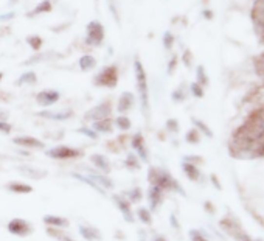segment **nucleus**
I'll return each instance as SVG.
<instances>
[{"mask_svg": "<svg viewBox=\"0 0 264 241\" xmlns=\"http://www.w3.org/2000/svg\"><path fill=\"white\" fill-rule=\"evenodd\" d=\"M230 154L240 159L264 156V106L253 110L230 140Z\"/></svg>", "mask_w": 264, "mask_h": 241, "instance_id": "obj_1", "label": "nucleus"}, {"mask_svg": "<svg viewBox=\"0 0 264 241\" xmlns=\"http://www.w3.org/2000/svg\"><path fill=\"white\" fill-rule=\"evenodd\" d=\"M134 75H135V88L139 92L140 108L143 115L148 118L149 115V86H148V75L144 70L143 63L139 56L134 58Z\"/></svg>", "mask_w": 264, "mask_h": 241, "instance_id": "obj_2", "label": "nucleus"}, {"mask_svg": "<svg viewBox=\"0 0 264 241\" xmlns=\"http://www.w3.org/2000/svg\"><path fill=\"white\" fill-rule=\"evenodd\" d=\"M148 180L151 185H156L159 187L160 190H174V192H179L183 195V190L179 185L177 180L168 173L166 170L163 168H159V167H151L149 171H148Z\"/></svg>", "mask_w": 264, "mask_h": 241, "instance_id": "obj_3", "label": "nucleus"}, {"mask_svg": "<svg viewBox=\"0 0 264 241\" xmlns=\"http://www.w3.org/2000/svg\"><path fill=\"white\" fill-rule=\"evenodd\" d=\"M118 80H120V68L117 64H109L103 67L101 70L93 76V86L97 88H104V89H115Z\"/></svg>", "mask_w": 264, "mask_h": 241, "instance_id": "obj_4", "label": "nucleus"}, {"mask_svg": "<svg viewBox=\"0 0 264 241\" xmlns=\"http://www.w3.org/2000/svg\"><path fill=\"white\" fill-rule=\"evenodd\" d=\"M106 38L104 25L100 21H90L86 25V44L90 47H101Z\"/></svg>", "mask_w": 264, "mask_h": 241, "instance_id": "obj_5", "label": "nucleus"}, {"mask_svg": "<svg viewBox=\"0 0 264 241\" xmlns=\"http://www.w3.org/2000/svg\"><path fill=\"white\" fill-rule=\"evenodd\" d=\"M112 101L110 100H104L98 103L97 106H93L92 109H89L86 114H84V120L86 122H98V120H103V118H109L112 115Z\"/></svg>", "mask_w": 264, "mask_h": 241, "instance_id": "obj_6", "label": "nucleus"}, {"mask_svg": "<svg viewBox=\"0 0 264 241\" xmlns=\"http://www.w3.org/2000/svg\"><path fill=\"white\" fill-rule=\"evenodd\" d=\"M48 157L56 159V160H69V159H80L82 157V151L78 148H73V146H67V145H59L55 148H50L45 151Z\"/></svg>", "mask_w": 264, "mask_h": 241, "instance_id": "obj_7", "label": "nucleus"}, {"mask_svg": "<svg viewBox=\"0 0 264 241\" xmlns=\"http://www.w3.org/2000/svg\"><path fill=\"white\" fill-rule=\"evenodd\" d=\"M252 21H253L255 33H257L261 44H264V0L255 2L252 10Z\"/></svg>", "mask_w": 264, "mask_h": 241, "instance_id": "obj_8", "label": "nucleus"}, {"mask_svg": "<svg viewBox=\"0 0 264 241\" xmlns=\"http://www.w3.org/2000/svg\"><path fill=\"white\" fill-rule=\"evenodd\" d=\"M8 232L16 237H27L33 232V227L28 221H25L22 218H14L8 222Z\"/></svg>", "mask_w": 264, "mask_h": 241, "instance_id": "obj_9", "label": "nucleus"}, {"mask_svg": "<svg viewBox=\"0 0 264 241\" xmlns=\"http://www.w3.org/2000/svg\"><path fill=\"white\" fill-rule=\"evenodd\" d=\"M59 100H61V93H59V90H56V89H44L36 95L38 105L44 106V108H50V106L56 105Z\"/></svg>", "mask_w": 264, "mask_h": 241, "instance_id": "obj_10", "label": "nucleus"}, {"mask_svg": "<svg viewBox=\"0 0 264 241\" xmlns=\"http://www.w3.org/2000/svg\"><path fill=\"white\" fill-rule=\"evenodd\" d=\"M13 143L22 146V148H30V150H44L45 148V143L41 142L36 137H31V135H19V137H14Z\"/></svg>", "mask_w": 264, "mask_h": 241, "instance_id": "obj_11", "label": "nucleus"}, {"mask_svg": "<svg viewBox=\"0 0 264 241\" xmlns=\"http://www.w3.org/2000/svg\"><path fill=\"white\" fill-rule=\"evenodd\" d=\"M131 146L134 148V151L137 153V157L142 159L143 162H148V148H146V143H144V137L142 132H135L132 135V140H131Z\"/></svg>", "mask_w": 264, "mask_h": 241, "instance_id": "obj_12", "label": "nucleus"}, {"mask_svg": "<svg viewBox=\"0 0 264 241\" xmlns=\"http://www.w3.org/2000/svg\"><path fill=\"white\" fill-rule=\"evenodd\" d=\"M135 105V95L132 92H123L117 103V110L120 115H126Z\"/></svg>", "mask_w": 264, "mask_h": 241, "instance_id": "obj_13", "label": "nucleus"}, {"mask_svg": "<svg viewBox=\"0 0 264 241\" xmlns=\"http://www.w3.org/2000/svg\"><path fill=\"white\" fill-rule=\"evenodd\" d=\"M114 202L117 204L118 210L122 212L123 218H124L127 222H134V215H132V210H131V202L127 201L126 197L118 196V195L114 196Z\"/></svg>", "mask_w": 264, "mask_h": 241, "instance_id": "obj_14", "label": "nucleus"}, {"mask_svg": "<svg viewBox=\"0 0 264 241\" xmlns=\"http://www.w3.org/2000/svg\"><path fill=\"white\" fill-rule=\"evenodd\" d=\"M42 118H48V120H56V122H64V120H69L73 117V112L69 110H42L38 114Z\"/></svg>", "mask_w": 264, "mask_h": 241, "instance_id": "obj_15", "label": "nucleus"}, {"mask_svg": "<svg viewBox=\"0 0 264 241\" xmlns=\"http://www.w3.org/2000/svg\"><path fill=\"white\" fill-rule=\"evenodd\" d=\"M92 129L97 134H110V132L114 131V120H112V117L98 120V122H93Z\"/></svg>", "mask_w": 264, "mask_h": 241, "instance_id": "obj_16", "label": "nucleus"}, {"mask_svg": "<svg viewBox=\"0 0 264 241\" xmlns=\"http://www.w3.org/2000/svg\"><path fill=\"white\" fill-rule=\"evenodd\" d=\"M148 197H149V207L151 210H156L159 205L163 201V190H160L159 187L156 185H151L149 187V193H148Z\"/></svg>", "mask_w": 264, "mask_h": 241, "instance_id": "obj_17", "label": "nucleus"}, {"mask_svg": "<svg viewBox=\"0 0 264 241\" xmlns=\"http://www.w3.org/2000/svg\"><path fill=\"white\" fill-rule=\"evenodd\" d=\"M90 162L95 165L103 175H109L110 173V162L106 156L103 154H92L90 156Z\"/></svg>", "mask_w": 264, "mask_h": 241, "instance_id": "obj_18", "label": "nucleus"}, {"mask_svg": "<svg viewBox=\"0 0 264 241\" xmlns=\"http://www.w3.org/2000/svg\"><path fill=\"white\" fill-rule=\"evenodd\" d=\"M52 10H53V2H52V0H42V2H39L27 16L28 17H36V16H41V14L52 13Z\"/></svg>", "mask_w": 264, "mask_h": 241, "instance_id": "obj_19", "label": "nucleus"}, {"mask_svg": "<svg viewBox=\"0 0 264 241\" xmlns=\"http://www.w3.org/2000/svg\"><path fill=\"white\" fill-rule=\"evenodd\" d=\"M90 180H93V182H95L101 190H103V188H106V190H110V188H114V182L112 180H110L106 175H103V173H92V175H89L87 176Z\"/></svg>", "mask_w": 264, "mask_h": 241, "instance_id": "obj_20", "label": "nucleus"}, {"mask_svg": "<svg viewBox=\"0 0 264 241\" xmlns=\"http://www.w3.org/2000/svg\"><path fill=\"white\" fill-rule=\"evenodd\" d=\"M97 64H98L97 58L93 56V55H89V53L82 55V56L78 59V66H80V68H81L82 72H90V70H93V68L97 67Z\"/></svg>", "mask_w": 264, "mask_h": 241, "instance_id": "obj_21", "label": "nucleus"}, {"mask_svg": "<svg viewBox=\"0 0 264 241\" xmlns=\"http://www.w3.org/2000/svg\"><path fill=\"white\" fill-rule=\"evenodd\" d=\"M80 234L89 241H100L101 232L93 226H80Z\"/></svg>", "mask_w": 264, "mask_h": 241, "instance_id": "obj_22", "label": "nucleus"}, {"mask_svg": "<svg viewBox=\"0 0 264 241\" xmlns=\"http://www.w3.org/2000/svg\"><path fill=\"white\" fill-rule=\"evenodd\" d=\"M44 222H45L47 226L58 227V229L69 227V219H65V218H62V217H55V215H45V217H44Z\"/></svg>", "mask_w": 264, "mask_h": 241, "instance_id": "obj_23", "label": "nucleus"}, {"mask_svg": "<svg viewBox=\"0 0 264 241\" xmlns=\"http://www.w3.org/2000/svg\"><path fill=\"white\" fill-rule=\"evenodd\" d=\"M5 188L8 192H13V193H20V195H25V193H31L33 188L27 184H22V182H10L6 184Z\"/></svg>", "mask_w": 264, "mask_h": 241, "instance_id": "obj_24", "label": "nucleus"}, {"mask_svg": "<svg viewBox=\"0 0 264 241\" xmlns=\"http://www.w3.org/2000/svg\"><path fill=\"white\" fill-rule=\"evenodd\" d=\"M38 83V75L36 72H33V70H28V72H25L19 76V80L16 81V84L18 86H23V84H36Z\"/></svg>", "mask_w": 264, "mask_h": 241, "instance_id": "obj_25", "label": "nucleus"}, {"mask_svg": "<svg viewBox=\"0 0 264 241\" xmlns=\"http://www.w3.org/2000/svg\"><path fill=\"white\" fill-rule=\"evenodd\" d=\"M182 168H183V171H185V175L188 176V179H191V180H199L201 173H199V170L193 165V163L183 162V163H182Z\"/></svg>", "mask_w": 264, "mask_h": 241, "instance_id": "obj_26", "label": "nucleus"}, {"mask_svg": "<svg viewBox=\"0 0 264 241\" xmlns=\"http://www.w3.org/2000/svg\"><path fill=\"white\" fill-rule=\"evenodd\" d=\"M114 125L120 129V131H129L131 126H132V122L129 120V117L126 115H118L115 120H114Z\"/></svg>", "mask_w": 264, "mask_h": 241, "instance_id": "obj_27", "label": "nucleus"}, {"mask_svg": "<svg viewBox=\"0 0 264 241\" xmlns=\"http://www.w3.org/2000/svg\"><path fill=\"white\" fill-rule=\"evenodd\" d=\"M27 44L31 47L33 51H39L42 48V44H44V39L39 34H30V36H27Z\"/></svg>", "mask_w": 264, "mask_h": 241, "instance_id": "obj_28", "label": "nucleus"}, {"mask_svg": "<svg viewBox=\"0 0 264 241\" xmlns=\"http://www.w3.org/2000/svg\"><path fill=\"white\" fill-rule=\"evenodd\" d=\"M124 196H126V199L129 201V202H137V201H142L143 193H142V190H140L139 187H135V188H132V190L126 192Z\"/></svg>", "mask_w": 264, "mask_h": 241, "instance_id": "obj_29", "label": "nucleus"}, {"mask_svg": "<svg viewBox=\"0 0 264 241\" xmlns=\"http://www.w3.org/2000/svg\"><path fill=\"white\" fill-rule=\"evenodd\" d=\"M124 165H126V168H129V170H139V168H140L139 157L135 156V154L129 153V154H127V157H126Z\"/></svg>", "mask_w": 264, "mask_h": 241, "instance_id": "obj_30", "label": "nucleus"}, {"mask_svg": "<svg viewBox=\"0 0 264 241\" xmlns=\"http://www.w3.org/2000/svg\"><path fill=\"white\" fill-rule=\"evenodd\" d=\"M137 217H139V219L143 222V224H151V222H152L151 212H149L148 209H144V207H142V209L137 210Z\"/></svg>", "mask_w": 264, "mask_h": 241, "instance_id": "obj_31", "label": "nucleus"}, {"mask_svg": "<svg viewBox=\"0 0 264 241\" xmlns=\"http://www.w3.org/2000/svg\"><path fill=\"white\" fill-rule=\"evenodd\" d=\"M255 72H257L261 76V80L264 81V53L255 59Z\"/></svg>", "mask_w": 264, "mask_h": 241, "instance_id": "obj_32", "label": "nucleus"}, {"mask_svg": "<svg viewBox=\"0 0 264 241\" xmlns=\"http://www.w3.org/2000/svg\"><path fill=\"white\" fill-rule=\"evenodd\" d=\"M78 132H80V134H84L86 137H89V139H93V140H97V139H98V134H97L95 131H93V129L87 128V126L80 128V129H78Z\"/></svg>", "mask_w": 264, "mask_h": 241, "instance_id": "obj_33", "label": "nucleus"}, {"mask_svg": "<svg viewBox=\"0 0 264 241\" xmlns=\"http://www.w3.org/2000/svg\"><path fill=\"white\" fill-rule=\"evenodd\" d=\"M48 235H52L53 238H58L59 241H75L72 240L69 235H62L59 230H55V229H48Z\"/></svg>", "mask_w": 264, "mask_h": 241, "instance_id": "obj_34", "label": "nucleus"}, {"mask_svg": "<svg viewBox=\"0 0 264 241\" xmlns=\"http://www.w3.org/2000/svg\"><path fill=\"white\" fill-rule=\"evenodd\" d=\"M173 44H174V36L169 31H166L163 34V47H165V50H171Z\"/></svg>", "mask_w": 264, "mask_h": 241, "instance_id": "obj_35", "label": "nucleus"}, {"mask_svg": "<svg viewBox=\"0 0 264 241\" xmlns=\"http://www.w3.org/2000/svg\"><path fill=\"white\" fill-rule=\"evenodd\" d=\"M186 140H188L190 143H198L199 142V134L196 129H191V131L186 134Z\"/></svg>", "mask_w": 264, "mask_h": 241, "instance_id": "obj_36", "label": "nucleus"}, {"mask_svg": "<svg viewBox=\"0 0 264 241\" xmlns=\"http://www.w3.org/2000/svg\"><path fill=\"white\" fill-rule=\"evenodd\" d=\"M13 131V126L6 122V120H3V122H0V132L2 134H10Z\"/></svg>", "mask_w": 264, "mask_h": 241, "instance_id": "obj_37", "label": "nucleus"}, {"mask_svg": "<svg viewBox=\"0 0 264 241\" xmlns=\"http://www.w3.org/2000/svg\"><path fill=\"white\" fill-rule=\"evenodd\" d=\"M190 237H191V241H207L205 237H203L201 232H198V230H191L190 232Z\"/></svg>", "mask_w": 264, "mask_h": 241, "instance_id": "obj_38", "label": "nucleus"}, {"mask_svg": "<svg viewBox=\"0 0 264 241\" xmlns=\"http://www.w3.org/2000/svg\"><path fill=\"white\" fill-rule=\"evenodd\" d=\"M166 128L169 129V131H177V129H179V126H177V122H176V120H168V122H166Z\"/></svg>", "mask_w": 264, "mask_h": 241, "instance_id": "obj_39", "label": "nucleus"}, {"mask_svg": "<svg viewBox=\"0 0 264 241\" xmlns=\"http://www.w3.org/2000/svg\"><path fill=\"white\" fill-rule=\"evenodd\" d=\"M191 90H193V93H194L196 97H202V89H201L199 84H193L191 86Z\"/></svg>", "mask_w": 264, "mask_h": 241, "instance_id": "obj_40", "label": "nucleus"}, {"mask_svg": "<svg viewBox=\"0 0 264 241\" xmlns=\"http://www.w3.org/2000/svg\"><path fill=\"white\" fill-rule=\"evenodd\" d=\"M176 64H177V58L173 56L171 61H169V64H168V73H173V70L176 68Z\"/></svg>", "mask_w": 264, "mask_h": 241, "instance_id": "obj_41", "label": "nucleus"}, {"mask_svg": "<svg viewBox=\"0 0 264 241\" xmlns=\"http://www.w3.org/2000/svg\"><path fill=\"white\" fill-rule=\"evenodd\" d=\"M109 2V6H110V10H112V13L115 14V17L118 19V13H117V8H115V0H107Z\"/></svg>", "mask_w": 264, "mask_h": 241, "instance_id": "obj_42", "label": "nucleus"}, {"mask_svg": "<svg viewBox=\"0 0 264 241\" xmlns=\"http://www.w3.org/2000/svg\"><path fill=\"white\" fill-rule=\"evenodd\" d=\"M16 13H8V14H3V16H0V21H8V19H11V17H14Z\"/></svg>", "mask_w": 264, "mask_h": 241, "instance_id": "obj_43", "label": "nucleus"}, {"mask_svg": "<svg viewBox=\"0 0 264 241\" xmlns=\"http://www.w3.org/2000/svg\"><path fill=\"white\" fill-rule=\"evenodd\" d=\"M194 123H196V125H198V126H199V128L202 129V131H203V132H207V134L210 135V131H208V129H207L205 126H203V125H202L201 122H196V120H194Z\"/></svg>", "mask_w": 264, "mask_h": 241, "instance_id": "obj_44", "label": "nucleus"}, {"mask_svg": "<svg viewBox=\"0 0 264 241\" xmlns=\"http://www.w3.org/2000/svg\"><path fill=\"white\" fill-rule=\"evenodd\" d=\"M8 114L5 112V110H0V122H3V120H6Z\"/></svg>", "mask_w": 264, "mask_h": 241, "instance_id": "obj_45", "label": "nucleus"}, {"mask_svg": "<svg viewBox=\"0 0 264 241\" xmlns=\"http://www.w3.org/2000/svg\"><path fill=\"white\" fill-rule=\"evenodd\" d=\"M154 241H166V238H163V237H160V235H159V237L154 238Z\"/></svg>", "mask_w": 264, "mask_h": 241, "instance_id": "obj_46", "label": "nucleus"}, {"mask_svg": "<svg viewBox=\"0 0 264 241\" xmlns=\"http://www.w3.org/2000/svg\"><path fill=\"white\" fill-rule=\"evenodd\" d=\"M8 2H10V5H14V3H18L19 0H8Z\"/></svg>", "mask_w": 264, "mask_h": 241, "instance_id": "obj_47", "label": "nucleus"}, {"mask_svg": "<svg viewBox=\"0 0 264 241\" xmlns=\"http://www.w3.org/2000/svg\"><path fill=\"white\" fill-rule=\"evenodd\" d=\"M3 80V73L2 72H0V81H2Z\"/></svg>", "mask_w": 264, "mask_h": 241, "instance_id": "obj_48", "label": "nucleus"}]
</instances>
